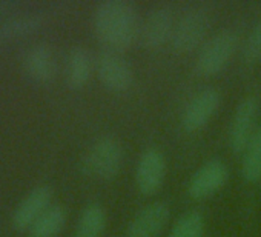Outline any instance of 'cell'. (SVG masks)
Instances as JSON below:
<instances>
[{"label": "cell", "mask_w": 261, "mask_h": 237, "mask_svg": "<svg viewBox=\"0 0 261 237\" xmlns=\"http://www.w3.org/2000/svg\"><path fill=\"white\" fill-rule=\"evenodd\" d=\"M95 34L112 51H124L134 45L139 31V17L133 4L126 0H103L92 16Z\"/></svg>", "instance_id": "obj_1"}, {"label": "cell", "mask_w": 261, "mask_h": 237, "mask_svg": "<svg viewBox=\"0 0 261 237\" xmlns=\"http://www.w3.org/2000/svg\"><path fill=\"white\" fill-rule=\"evenodd\" d=\"M238 46V34L233 30H221L214 34L200 50L195 60V71L209 77L223 71Z\"/></svg>", "instance_id": "obj_2"}, {"label": "cell", "mask_w": 261, "mask_h": 237, "mask_svg": "<svg viewBox=\"0 0 261 237\" xmlns=\"http://www.w3.org/2000/svg\"><path fill=\"white\" fill-rule=\"evenodd\" d=\"M123 163V148L121 144L112 136H103L97 139L86 157H85V168L86 171L103 180H109L115 177Z\"/></svg>", "instance_id": "obj_3"}, {"label": "cell", "mask_w": 261, "mask_h": 237, "mask_svg": "<svg viewBox=\"0 0 261 237\" xmlns=\"http://www.w3.org/2000/svg\"><path fill=\"white\" fill-rule=\"evenodd\" d=\"M209 14L203 8H192L186 11L175 23L171 43L177 53L194 51L206 37L209 30Z\"/></svg>", "instance_id": "obj_4"}, {"label": "cell", "mask_w": 261, "mask_h": 237, "mask_svg": "<svg viewBox=\"0 0 261 237\" xmlns=\"http://www.w3.org/2000/svg\"><path fill=\"white\" fill-rule=\"evenodd\" d=\"M95 71L100 82L112 92L127 91L134 83V69L117 51L105 50L97 56Z\"/></svg>", "instance_id": "obj_5"}, {"label": "cell", "mask_w": 261, "mask_h": 237, "mask_svg": "<svg viewBox=\"0 0 261 237\" xmlns=\"http://www.w3.org/2000/svg\"><path fill=\"white\" fill-rule=\"evenodd\" d=\"M259 103L256 97H244L235 108L230 127H229V145L235 154H243L250 137L255 133V122L258 117Z\"/></svg>", "instance_id": "obj_6"}, {"label": "cell", "mask_w": 261, "mask_h": 237, "mask_svg": "<svg viewBox=\"0 0 261 237\" xmlns=\"http://www.w3.org/2000/svg\"><path fill=\"white\" fill-rule=\"evenodd\" d=\"M166 176V160L160 150L148 148L142 153L136 168V185L142 194H155Z\"/></svg>", "instance_id": "obj_7"}, {"label": "cell", "mask_w": 261, "mask_h": 237, "mask_svg": "<svg viewBox=\"0 0 261 237\" xmlns=\"http://www.w3.org/2000/svg\"><path fill=\"white\" fill-rule=\"evenodd\" d=\"M171 217V208L166 202L157 200L140 209L129 222L124 237H157Z\"/></svg>", "instance_id": "obj_8"}, {"label": "cell", "mask_w": 261, "mask_h": 237, "mask_svg": "<svg viewBox=\"0 0 261 237\" xmlns=\"http://www.w3.org/2000/svg\"><path fill=\"white\" fill-rule=\"evenodd\" d=\"M229 170L220 159H211L203 163L191 177L188 193L192 199H206L215 194L227 182Z\"/></svg>", "instance_id": "obj_9"}, {"label": "cell", "mask_w": 261, "mask_h": 237, "mask_svg": "<svg viewBox=\"0 0 261 237\" xmlns=\"http://www.w3.org/2000/svg\"><path fill=\"white\" fill-rule=\"evenodd\" d=\"M220 92L215 88H204L198 91L186 105L181 125L186 131H197L203 128L215 114L220 106Z\"/></svg>", "instance_id": "obj_10"}, {"label": "cell", "mask_w": 261, "mask_h": 237, "mask_svg": "<svg viewBox=\"0 0 261 237\" xmlns=\"http://www.w3.org/2000/svg\"><path fill=\"white\" fill-rule=\"evenodd\" d=\"M175 28V20L172 10L168 7H159L152 10L143 27H142V42L148 50H155L171 40Z\"/></svg>", "instance_id": "obj_11"}, {"label": "cell", "mask_w": 261, "mask_h": 237, "mask_svg": "<svg viewBox=\"0 0 261 237\" xmlns=\"http://www.w3.org/2000/svg\"><path fill=\"white\" fill-rule=\"evenodd\" d=\"M53 197V189L48 185H40L31 189L16 206L13 214V225L17 229L30 228L36 219L49 208V202Z\"/></svg>", "instance_id": "obj_12"}, {"label": "cell", "mask_w": 261, "mask_h": 237, "mask_svg": "<svg viewBox=\"0 0 261 237\" xmlns=\"http://www.w3.org/2000/svg\"><path fill=\"white\" fill-rule=\"evenodd\" d=\"M27 74L36 82H49L54 79L57 71V60L53 48L48 43L33 45L23 59Z\"/></svg>", "instance_id": "obj_13"}, {"label": "cell", "mask_w": 261, "mask_h": 237, "mask_svg": "<svg viewBox=\"0 0 261 237\" xmlns=\"http://www.w3.org/2000/svg\"><path fill=\"white\" fill-rule=\"evenodd\" d=\"M94 60L91 53L83 46H74L66 59V82L72 89L83 88L91 79Z\"/></svg>", "instance_id": "obj_14"}, {"label": "cell", "mask_w": 261, "mask_h": 237, "mask_svg": "<svg viewBox=\"0 0 261 237\" xmlns=\"http://www.w3.org/2000/svg\"><path fill=\"white\" fill-rule=\"evenodd\" d=\"M42 23V16L36 13H19L0 19V42H8L34 33Z\"/></svg>", "instance_id": "obj_15"}, {"label": "cell", "mask_w": 261, "mask_h": 237, "mask_svg": "<svg viewBox=\"0 0 261 237\" xmlns=\"http://www.w3.org/2000/svg\"><path fill=\"white\" fill-rule=\"evenodd\" d=\"M106 226V212L105 208L92 202L83 208L75 225L74 237H101Z\"/></svg>", "instance_id": "obj_16"}, {"label": "cell", "mask_w": 261, "mask_h": 237, "mask_svg": "<svg viewBox=\"0 0 261 237\" xmlns=\"http://www.w3.org/2000/svg\"><path fill=\"white\" fill-rule=\"evenodd\" d=\"M66 211L60 205H53L45 209L36 222L28 228L30 237H56L65 226Z\"/></svg>", "instance_id": "obj_17"}, {"label": "cell", "mask_w": 261, "mask_h": 237, "mask_svg": "<svg viewBox=\"0 0 261 237\" xmlns=\"http://www.w3.org/2000/svg\"><path fill=\"white\" fill-rule=\"evenodd\" d=\"M241 176L246 182L261 180V127H258L243 151Z\"/></svg>", "instance_id": "obj_18"}, {"label": "cell", "mask_w": 261, "mask_h": 237, "mask_svg": "<svg viewBox=\"0 0 261 237\" xmlns=\"http://www.w3.org/2000/svg\"><path fill=\"white\" fill-rule=\"evenodd\" d=\"M204 217L198 211H188L177 219L169 237H203Z\"/></svg>", "instance_id": "obj_19"}, {"label": "cell", "mask_w": 261, "mask_h": 237, "mask_svg": "<svg viewBox=\"0 0 261 237\" xmlns=\"http://www.w3.org/2000/svg\"><path fill=\"white\" fill-rule=\"evenodd\" d=\"M241 53H243V59L249 63H255L261 60V20H258L255 27L250 30Z\"/></svg>", "instance_id": "obj_20"}, {"label": "cell", "mask_w": 261, "mask_h": 237, "mask_svg": "<svg viewBox=\"0 0 261 237\" xmlns=\"http://www.w3.org/2000/svg\"><path fill=\"white\" fill-rule=\"evenodd\" d=\"M16 7H17V2H14V0H0V17L11 13Z\"/></svg>", "instance_id": "obj_21"}]
</instances>
